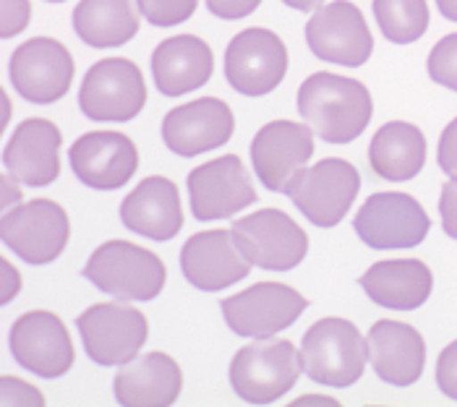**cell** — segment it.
Wrapping results in <instances>:
<instances>
[{
	"mask_svg": "<svg viewBox=\"0 0 457 407\" xmlns=\"http://www.w3.org/2000/svg\"><path fill=\"white\" fill-rule=\"evenodd\" d=\"M251 262L236 245L230 230H204L186 240L180 251V270L186 279L207 293L225 290L251 274Z\"/></svg>",
	"mask_w": 457,
	"mask_h": 407,
	"instance_id": "ffe728a7",
	"label": "cell"
},
{
	"mask_svg": "<svg viewBox=\"0 0 457 407\" xmlns=\"http://www.w3.org/2000/svg\"><path fill=\"white\" fill-rule=\"evenodd\" d=\"M188 196L194 217L202 222L236 217L246 206L259 202L246 165L238 154H222L191 170Z\"/></svg>",
	"mask_w": 457,
	"mask_h": 407,
	"instance_id": "5bb4252c",
	"label": "cell"
},
{
	"mask_svg": "<svg viewBox=\"0 0 457 407\" xmlns=\"http://www.w3.org/2000/svg\"><path fill=\"white\" fill-rule=\"evenodd\" d=\"M84 277L118 301H154L165 282V262L131 240H105L87 262Z\"/></svg>",
	"mask_w": 457,
	"mask_h": 407,
	"instance_id": "3957f363",
	"label": "cell"
},
{
	"mask_svg": "<svg viewBox=\"0 0 457 407\" xmlns=\"http://www.w3.org/2000/svg\"><path fill=\"white\" fill-rule=\"evenodd\" d=\"M0 102H3V120H0V129L5 131V129H8V123H11V112H13V107H11V97L5 95V89H0Z\"/></svg>",
	"mask_w": 457,
	"mask_h": 407,
	"instance_id": "7bdbcfd3",
	"label": "cell"
},
{
	"mask_svg": "<svg viewBox=\"0 0 457 407\" xmlns=\"http://www.w3.org/2000/svg\"><path fill=\"white\" fill-rule=\"evenodd\" d=\"M428 79L450 92H457V32L442 37L426 61Z\"/></svg>",
	"mask_w": 457,
	"mask_h": 407,
	"instance_id": "f546056e",
	"label": "cell"
},
{
	"mask_svg": "<svg viewBox=\"0 0 457 407\" xmlns=\"http://www.w3.org/2000/svg\"><path fill=\"white\" fill-rule=\"evenodd\" d=\"M11 353L16 363L42 378L71 371L76 350L63 319L53 311H27L11 327Z\"/></svg>",
	"mask_w": 457,
	"mask_h": 407,
	"instance_id": "2e32d148",
	"label": "cell"
},
{
	"mask_svg": "<svg viewBox=\"0 0 457 407\" xmlns=\"http://www.w3.org/2000/svg\"><path fill=\"white\" fill-rule=\"evenodd\" d=\"M301 373V347L290 339L259 337L236 353L230 363V384L248 405H272L298 384Z\"/></svg>",
	"mask_w": 457,
	"mask_h": 407,
	"instance_id": "7a4b0ae2",
	"label": "cell"
},
{
	"mask_svg": "<svg viewBox=\"0 0 457 407\" xmlns=\"http://www.w3.org/2000/svg\"><path fill=\"white\" fill-rule=\"evenodd\" d=\"M353 228L366 245L377 251L416 248L428 236L431 220L413 196L385 191L366 199L353 220Z\"/></svg>",
	"mask_w": 457,
	"mask_h": 407,
	"instance_id": "4fadbf2b",
	"label": "cell"
},
{
	"mask_svg": "<svg viewBox=\"0 0 457 407\" xmlns=\"http://www.w3.org/2000/svg\"><path fill=\"white\" fill-rule=\"evenodd\" d=\"M81 112L92 120H134L146 104V81L129 58H105L87 71L79 92Z\"/></svg>",
	"mask_w": 457,
	"mask_h": 407,
	"instance_id": "9c48e42d",
	"label": "cell"
},
{
	"mask_svg": "<svg viewBox=\"0 0 457 407\" xmlns=\"http://www.w3.org/2000/svg\"><path fill=\"white\" fill-rule=\"evenodd\" d=\"M369 165L389 183L413 180L426 165V136L405 120L385 123L369 144Z\"/></svg>",
	"mask_w": 457,
	"mask_h": 407,
	"instance_id": "4316f807",
	"label": "cell"
},
{
	"mask_svg": "<svg viewBox=\"0 0 457 407\" xmlns=\"http://www.w3.org/2000/svg\"><path fill=\"white\" fill-rule=\"evenodd\" d=\"M361 191V175L343 157H327L312 168L298 170L285 196L317 228L340 225Z\"/></svg>",
	"mask_w": 457,
	"mask_h": 407,
	"instance_id": "5b68a950",
	"label": "cell"
},
{
	"mask_svg": "<svg viewBox=\"0 0 457 407\" xmlns=\"http://www.w3.org/2000/svg\"><path fill=\"white\" fill-rule=\"evenodd\" d=\"M120 220L131 233L149 240H170L183 230L178 186L165 175H149L120 204Z\"/></svg>",
	"mask_w": 457,
	"mask_h": 407,
	"instance_id": "603a6c76",
	"label": "cell"
},
{
	"mask_svg": "<svg viewBox=\"0 0 457 407\" xmlns=\"http://www.w3.org/2000/svg\"><path fill=\"white\" fill-rule=\"evenodd\" d=\"M436 384L442 389V395H447L450 400L457 403V339L450 342L436 361Z\"/></svg>",
	"mask_w": 457,
	"mask_h": 407,
	"instance_id": "836d02e7",
	"label": "cell"
},
{
	"mask_svg": "<svg viewBox=\"0 0 457 407\" xmlns=\"http://www.w3.org/2000/svg\"><path fill=\"white\" fill-rule=\"evenodd\" d=\"M225 324L241 337H275L293 327L298 316L309 308V301L282 282H256L246 290L225 298L222 303Z\"/></svg>",
	"mask_w": 457,
	"mask_h": 407,
	"instance_id": "30bf717a",
	"label": "cell"
},
{
	"mask_svg": "<svg viewBox=\"0 0 457 407\" xmlns=\"http://www.w3.org/2000/svg\"><path fill=\"white\" fill-rule=\"evenodd\" d=\"M87 355L100 366H123L137 358L149 337V321L137 305L110 301L89 305L76 319Z\"/></svg>",
	"mask_w": 457,
	"mask_h": 407,
	"instance_id": "52a82bcc",
	"label": "cell"
},
{
	"mask_svg": "<svg viewBox=\"0 0 457 407\" xmlns=\"http://www.w3.org/2000/svg\"><path fill=\"white\" fill-rule=\"evenodd\" d=\"M434 3H436L439 13H442L445 19H450V21H455L457 24V0H434Z\"/></svg>",
	"mask_w": 457,
	"mask_h": 407,
	"instance_id": "b9f144b4",
	"label": "cell"
},
{
	"mask_svg": "<svg viewBox=\"0 0 457 407\" xmlns=\"http://www.w3.org/2000/svg\"><path fill=\"white\" fill-rule=\"evenodd\" d=\"M0 34L3 39H11L21 34L32 21V3L29 0H0Z\"/></svg>",
	"mask_w": 457,
	"mask_h": 407,
	"instance_id": "d6a6232c",
	"label": "cell"
},
{
	"mask_svg": "<svg viewBox=\"0 0 457 407\" xmlns=\"http://www.w3.org/2000/svg\"><path fill=\"white\" fill-rule=\"evenodd\" d=\"M439 217H442V228L450 237L457 240V178H450L442 186V196H439Z\"/></svg>",
	"mask_w": 457,
	"mask_h": 407,
	"instance_id": "d590c367",
	"label": "cell"
},
{
	"mask_svg": "<svg viewBox=\"0 0 457 407\" xmlns=\"http://www.w3.org/2000/svg\"><path fill=\"white\" fill-rule=\"evenodd\" d=\"M303 373L321 386L345 389L353 386L369 363V345L358 327L340 319L327 316L314 321L301 342Z\"/></svg>",
	"mask_w": 457,
	"mask_h": 407,
	"instance_id": "277c9868",
	"label": "cell"
},
{
	"mask_svg": "<svg viewBox=\"0 0 457 407\" xmlns=\"http://www.w3.org/2000/svg\"><path fill=\"white\" fill-rule=\"evenodd\" d=\"M50 3H63V0H50Z\"/></svg>",
	"mask_w": 457,
	"mask_h": 407,
	"instance_id": "ee69618b",
	"label": "cell"
},
{
	"mask_svg": "<svg viewBox=\"0 0 457 407\" xmlns=\"http://www.w3.org/2000/svg\"><path fill=\"white\" fill-rule=\"evenodd\" d=\"M0 194H3V212H11L13 206H19V204H24V191H21V186H19V178L13 175V172H3L0 175Z\"/></svg>",
	"mask_w": 457,
	"mask_h": 407,
	"instance_id": "f35d334b",
	"label": "cell"
},
{
	"mask_svg": "<svg viewBox=\"0 0 457 407\" xmlns=\"http://www.w3.org/2000/svg\"><path fill=\"white\" fill-rule=\"evenodd\" d=\"M230 233L248 262L267 271L295 270L309 253L306 230L282 209H259L238 217Z\"/></svg>",
	"mask_w": 457,
	"mask_h": 407,
	"instance_id": "8992f818",
	"label": "cell"
},
{
	"mask_svg": "<svg viewBox=\"0 0 457 407\" xmlns=\"http://www.w3.org/2000/svg\"><path fill=\"white\" fill-rule=\"evenodd\" d=\"M301 405H340L335 397H327V395H303V397H298V400H293V407H301Z\"/></svg>",
	"mask_w": 457,
	"mask_h": 407,
	"instance_id": "ab89813d",
	"label": "cell"
},
{
	"mask_svg": "<svg viewBox=\"0 0 457 407\" xmlns=\"http://www.w3.org/2000/svg\"><path fill=\"white\" fill-rule=\"evenodd\" d=\"M287 73V47L278 34L264 27L238 32L225 50V79L246 97L275 92Z\"/></svg>",
	"mask_w": 457,
	"mask_h": 407,
	"instance_id": "8fae6325",
	"label": "cell"
},
{
	"mask_svg": "<svg viewBox=\"0 0 457 407\" xmlns=\"http://www.w3.org/2000/svg\"><path fill=\"white\" fill-rule=\"evenodd\" d=\"M0 236L19 259L29 264H50L69 245V212L53 199L19 204L11 212H3Z\"/></svg>",
	"mask_w": 457,
	"mask_h": 407,
	"instance_id": "ba28073f",
	"label": "cell"
},
{
	"mask_svg": "<svg viewBox=\"0 0 457 407\" xmlns=\"http://www.w3.org/2000/svg\"><path fill=\"white\" fill-rule=\"evenodd\" d=\"M0 274H3V282H0V303L8 305L21 293L24 279H21V271L16 270L5 256L0 259Z\"/></svg>",
	"mask_w": 457,
	"mask_h": 407,
	"instance_id": "74e56055",
	"label": "cell"
},
{
	"mask_svg": "<svg viewBox=\"0 0 457 407\" xmlns=\"http://www.w3.org/2000/svg\"><path fill=\"white\" fill-rule=\"evenodd\" d=\"M436 162L445 175L457 178V118L447 123V129L439 136V146H436Z\"/></svg>",
	"mask_w": 457,
	"mask_h": 407,
	"instance_id": "e575fe53",
	"label": "cell"
},
{
	"mask_svg": "<svg viewBox=\"0 0 457 407\" xmlns=\"http://www.w3.org/2000/svg\"><path fill=\"white\" fill-rule=\"evenodd\" d=\"M141 16L154 27H178L188 21L199 0H137Z\"/></svg>",
	"mask_w": 457,
	"mask_h": 407,
	"instance_id": "4dcf8cb0",
	"label": "cell"
},
{
	"mask_svg": "<svg viewBox=\"0 0 457 407\" xmlns=\"http://www.w3.org/2000/svg\"><path fill=\"white\" fill-rule=\"evenodd\" d=\"M282 3L293 11H317L319 5H324V0H282Z\"/></svg>",
	"mask_w": 457,
	"mask_h": 407,
	"instance_id": "60d3db41",
	"label": "cell"
},
{
	"mask_svg": "<svg viewBox=\"0 0 457 407\" xmlns=\"http://www.w3.org/2000/svg\"><path fill=\"white\" fill-rule=\"evenodd\" d=\"M361 287L377 305L413 311L428 301L434 290V274L419 259H387L361 274Z\"/></svg>",
	"mask_w": 457,
	"mask_h": 407,
	"instance_id": "484cf974",
	"label": "cell"
},
{
	"mask_svg": "<svg viewBox=\"0 0 457 407\" xmlns=\"http://www.w3.org/2000/svg\"><path fill=\"white\" fill-rule=\"evenodd\" d=\"M212 47L196 34H176L157 45L152 55V76L165 97H180L202 89L212 79Z\"/></svg>",
	"mask_w": 457,
	"mask_h": 407,
	"instance_id": "d4e9b609",
	"label": "cell"
},
{
	"mask_svg": "<svg viewBox=\"0 0 457 407\" xmlns=\"http://www.w3.org/2000/svg\"><path fill=\"white\" fill-rule=\"evenodd\" d=\"M259 5H262V0H207V8L225 21L246 19L248 13H253Z\"/></svg>",
	"mask_w": 457,
	"mask_h": 407,
	"instance_id": "8d00e7d4",
	"label": "cell"
},
{
	"mask_svg": "<svg viewBox=\"0 0 457 407\" xmlns=\"http://www.w3.org/2000/svg\"><path fill=\"white\" fill-rule=\"evenodd\" d=\"M76 178L97 191L126 186L139 170V149L120 131H89L73 141L69 152Z\"/></svg>",
	"mask_w": 457,
	"mask_h": 407,
	"instance_id": "ac0fdd59",
	"label": "cell"
},
{
	"mask_svg": "<svg viewBox=\"0 0 457 407\" xmlns=\"http://www.w3.org/2000/svg\"><path fill=\"white\" fill-rule=\"evenodd\" d=\"M366 345L371 369L385 384L411 386L421 378L426 366V342L416 327L405 321L379 319L369 329Z\"/></svg>",
	"mask_w": 457,
	"mask_h": 407,
	"instance_id": "7402d4cb",
	"label": "cell"
},
{
	"mask_svg": "<svg viewBox=\"0 0 457 407\" xmlns=\"http://www.w3.org/2000/svg\"><path fill=\"white\" fill-rule=\"evenodd\" d=\"M298 112L327 144H348L371 123L374 100L361 81L319 71L298 89Z\"/></svg>",
	"mask_w": 457,
	"mask_h": 407,
	"instance_id": "6da1fadb",
	"label": "cell"
},
{
	"mask_svg": "<svg viewBox=\"0 0 457 407\" xmlns=\"http://www.w3.org/2000/svg\"><path fill=\"white\" fill-rule=\"evenodd\" d=\"M11 81L24 100L50 104L66 97L73 84V58L69 47L53 37H35L11 55Z\"/></svg>",
	"mask_w": 457,
	"mask_h": 407,
	"instance_id": "9a60e30c",
	"label": "cell"
},
{
	"mask_svg": "<svg viewBox=\"0 0 457 407\" xmlns=\"http://www.w3.org/2000/svg\"><path fill=\"white\" fill-rule=\"evenodd\" d=\"M183 392V371L168 353H144L115 373V400L129 407L173 405Z\"/></svg>",
	"mask_w": 457,
	"mask_h": 407,
	"instance_id": "cb8c5ba5",
	"label": "cell"
},
{
	"mask_svg": "<svg viewBox=\"0 0 457 407\" xmlns=\"http://www.w3.org/2000/svg\"><path fill=\"white\" fill-rule=\"evenodd\" d=\"M314 154V129L309 123L295 120H272L259 129L251 141V162L253 172L264 183V188L285 194L287 183L298 175V170L309 168Z\"/></svg>",
	"mask_w": 457,
	"mask_h": 407,
	"instance_id": "e0dca14e",
	"label": "cell"
},
{
	"mask_svg": "<svg viewBox=\"0 0 457 407\" xmlns=\"http://www.w3.org/2000/svg\"><path fill=\"white\" fill-rule=\"evenodd\" d=\"M0 403H3L5 407L47 405L45 395L37 389L35 384H29V381H24V378H19V376H8V373H3V376H0Z\"/></svg>",
	"mask_w": 457,
	"mask_h": 407,
	"instance_id": "1f68e13d",
	"label": "cell"
},
{
	"mask_svg": "<svg viewBox=\"0 0 457 407\" xmlns=\"http://www.w3.org/2000/svg\"><path fill=\"white\" fill-rule=\"evenodd\" d=\"M374 19L395 45L419 42L428 29L426 0H374Z\"/></svg>",
	"mask_w": 457,
	"mask_h": 407,
	"instance_id": "f1b7e54d",
	"label": "cell"
},
{
	"mask_svg": "<svg viewBox=\"0 0 457 407\" xmlns=\"http://www.w3.org/2000/svg\"><path fill=\"white\" fill-rule=\"evenodd\" d=\"M73 29L89 47H120L139 34V8L134 0H81Z\"/></svg>",
	"mask_w": 457,
	"mask_h": 407,
	"instance_id": "83f0119b",
	"label": "cell"
},
{
	"mask_svg": "<svg viewBox=\"0 0 457 407\" xmlns=\"http://www.w3.org/2000/svg\"><path fill=\"white\" fill-rule=\"evenodd\" d=\"M236 131V118L228 102L204 97L173 107L162 120V141L180 157H196L220 149Z\"/></svg>",
	"mask_w": 457,
	"mask_h": 407,
	"instance_id": "d6986e66",
	"label": "cell"
},
{
	"mask_svg": "<svg viewBox=\"0 0 457 407\" xmlns=\"http://www.w3.org/2000/svg\"><path fill=\"white\" fill-rule=\"evenodd\" d=\"M306 42L319 61L335 66H363L374 53L371 29L361 8L351 0H335L329 5H319L306 24Z\"/></svg>",
	"mask_w": 457,
	"mask_h": 407,
	"instance_id": "7c38bea8",
	"label": "cell"
},
{
	"mask_svg": "<svg viewBox=\"0 0 457 407\" xmlns=\"http://www.w3.org/2000/svg\"><path fill=\"white\" fill-rule=\"evenodd\" d=\"M61 129L47 118H27L3 149V165L27 186H50L61 175Z\"/></svg>",
	"mask_w": 457,
	"mask_h": 407,
	"instance_id": "44dd1931",
	"label": "cell"
}]
</instances>
